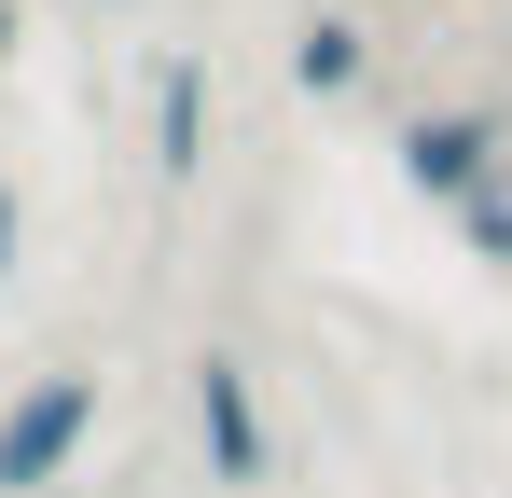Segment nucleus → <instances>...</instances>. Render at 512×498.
Wrapping results in <instances>:
<instances>
[{"mask_svg":"<svg viewBox=\"0 0 512 498\" xmlns=\"http://www.w3.org/2000/svg\"><path fill=\"white\" fill-rule=\"evenodd\" d=\"M457 236H471V263H512V166L471 194V208H457Z\"/></svg>","mask_w":512,"mask_h":498,"instance_id":"nucleus-6","label":"nucleus"},{"mask_svg":"<svg viewBox=\"0 0 512 498\" xmlns=\"http://www.w3.org/2000/svg\"><path fill=\"white\" fill-rule=\"evenodd\" d=\"M194 166H208V70L153 56V180H194Z\"/></svg>","mask_w":512,"mask_h":498,"instance_id":"nucleus-4","label":"nucleus"},{"mask_svg":"<svg viewBox=\"0 0 512 498\" xmlns=\"http://www.w3.org/2000/svg\"><path fill=\"white\" fill-rule=\"evenodd\" d=\"M14 249H28V194L0 180V277H14Z\"/></svg>","mask_w":512,"mask_h":498,"instance_id":"nucleus-7","label":"nucleus"},{"mask_svg":"<svg viewBox=\"0 0 512 498\" xmlns=\"http://www.w3.org/2000/svg\"><path fill=\"white\" fill-rule=\"evenodd\" d=\"M0 56H14V0H0Z\"/></svg>","mask_w":512,"mask_h":498,"instance_id":"nucleus-8","label":"nucleus"},{"mask_svg":"<svg viewBox=\"0 0 512 498\" xmlns=\"http://www.w3.org/2000/svg\"><path fill=\"white\" fill-rule=\"evenodd\" d=\"M97 443V374H28L0 402V498H56Z\"/></svg>","mask_w":512,"mask_h":498,"instance_id":"nucleus-1","label":"nucleus"},{"mask_svg":"<svg viewBox=\"0 0 512 498\" xmlns=\"http://www.w3.org/2000/svg\"><path fill=\"white\" fill-rule=\"evenodd\" d=\"M360 70H374L360 14H305V28H291V83H305V97H360Z\"/></svg>","mask_w":512,"mask_h":498,"instance_id":"nucleus-5","label":"nucleus"},{"mask_svg":"<svg viewBox=\"0 0 512 498\" xmlns=\"http://www.w3.org/2000/svg\"><path fill=\"white\" fill-rule=\"evenodd\" d=\"M194 443H208V485H263V388H250V360L236 346H208L194 360Z\"/></svg>","mask_w":512,"mask_h":498,"instance_id":"nucleus-3","label":"nucleus"},{"mask_svg":"<svg viewBox=\"0 0 512 498\" xmlns=\"http://www.w3.org/2000/svg\"><path fill=\"white\" fill-rule=\"evenodd\" d=\"M499 166H512L499 111H416V125H402V180H416L429 208H471Z\"/></svg>","mask_w":512,"mask_h":498,"instance_id":"nucleus-2","label":"nucleus"}]
</instances>
